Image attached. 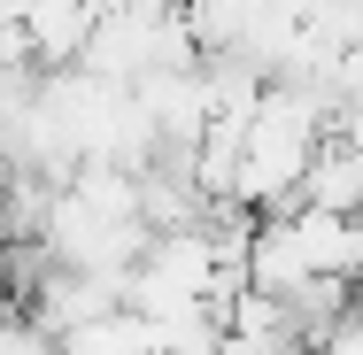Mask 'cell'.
Here are the masks:
<instances>
[{"mask_svg": "<svg viewBox=\"0 0 363 355\" xmlns=\"http://www.w3.org/2000/svg\"><path fill=\"white\" fill-rule=\"evenodd\" d=\"M8 70H31V47H23L16 23H0V77H8Z\"/></svg>", "mask_w": 363, "mask_h": 355, "instance_id": "5b68a950", "label": "cell"}, {"mask_svg": "<svg viewBox=\"0 0 363 355\" xmlns=\"http://www.w3.org/2000/svg\"><path fill=\"white\" fill-rule=\"evenodd\" d=\"M294 255L309 278H356L363 263V240H356V216H325V209H279Z\"/></svg>", "mask_w": 363, "mask_h": 355, "instance_id": "7a4b0ae2", "label": "cell"}, {"mask_svg": "<svg viewBox=\"0 0 363 355\" xmlns=\"http://www.w3.org/2000/svg\"><path fill=\"white\" fill-rule=\"evenodd\" d=\"M55 355H162V340H155L147 317L108 309V317H93V325H70V332L55 340Z\"/></svg>", "mask_w": 363, "mask_h": 355, "instance_id": "277c9868", "label": "cell"}, {"mask_svg": "<svg viewBox=\"0 0 363 355\" xmlns=\"http://www.w3.org/2000/svg\"><path fill=\"white\" fill-rule=\"evenodd\" d=\"M16 31L31 47V70H70L85 31H93V0H31Z\"/></svg>", "mask_w": 363, "mask_h": 355, "instance_id": "3957f363", "label": "cell"}, {"mask_svg": "<svg viewBox=\"0 0 363 355\" xmlns=\"http://www.w3.org/2000/svg\"><path fill=\"white\" fill-rule=\"evenodd\" d=\"M294 209H325V216H356L363 209V147L356 132H325L301 162V186H294Z\"/></svg>", "mask_w": 363, "mask_h": 355, "instance_id": "6da1fadb", "label": "cell"}]
</instances>
